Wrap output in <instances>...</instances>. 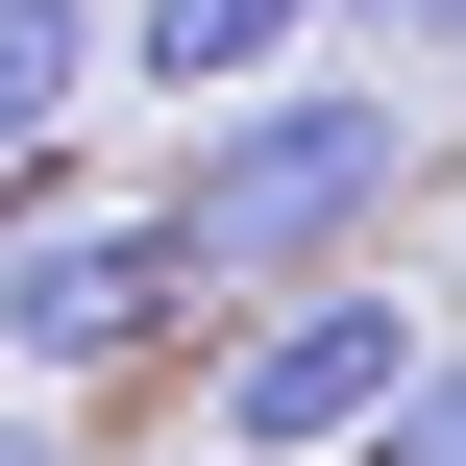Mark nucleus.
<instances>
[{
	"label": "nucleus",
	"mask_w": 466,
	"mask_h": 466,
	"mask_svg": "<svg viewBox=\"0 0 466 466\" xmlns=\"http://www.w3.org/2000/svg\"><path fill=\"white\" fill-rule=\"evenodd\" d=\"M172 466H221V442H172Z\"/></svg>",
	"instance_id": "10"
},
{
	"label": "nucleus",
	"mask_w": 466,
	"mask_h": 466,
	"mask_svg": "<svg viewBox=\"0 0 466 466\" xmlns=\"http://www.w3.org/2000/svg\"><path fill=\"white\" fill-rule=\"evenodd\" d=\"M295 49H344V25L319 0H123V74L147 98H270Z\"/></svg>",
	"instance_id": "4"
},
{
	"label": "nucleus",
	"mask_w": 466,
	"mask_h": 466,
	"mask_svg": "<svg viewBox=\"0 0 466 466\" xmlns=\"http://www.w3.org/2000/svg\"><path fill=\"white\" fill-rule=\"evenodd\" d=\"M418 344H442V319L393 295V246H369V270H295V295H246V319L197 344V442L221 466H344Z\"/></svg>",
	"instance_id": "2"
},
{
	"label": "nucleus",
	"mask_w": 466,
	"mask_h": 466,
	"mask_svg": "<svg viewBox=\"0 0 466 466\" xmlns=\"http://www.w3.org/2000/svg\"><path fill=\"white\" fill-rule=\"evenodd\" d=\"M123 74V25L98 0H0V147H74V98Z\"/></svg>",
	"instance_id": "5"
},
{
	"label": "nucleus",
	"mask_w": 466,
	"mask_h": 466,
	"mask_svg": "<svg viewBox=\"0 0 466 466\" xmlns=\"http://www.w3.org/2000/svg\"><path fill=\"white\" fill-rule=\"evenodd\" d=\"M0 466H74V418H49V393H0Z\"/></svg>",
	"instance_id": "8"
},
{
	"label": "nucleus",
	"mask_w": 466,
	"mask_h": 466,
	"mask_svg": "<svg viewBox=\"0 0 466 466\" xmlns=\"http://www.w3.org/2000/svg\"><path fill=\"white\" fill-rule=\"evenodd\" d=\"M393 74H418V98H466V0H418V49H393Z\"/></svg>",
	"instance_id": "7"
},
{
	"label": "nucleus",
	"mask_w": 466,
	"mask_h": 466,
	"mask_svg": "<svg viewBox=\"0 0 466 466\" xmlns=\"http://www.w3.org/2000/svg\"><path fill=\"white\" fill-rule=\"evenodd\" d=\"M344 466H466V319H442V344H418V369H393V418H369V442H344Z\"/></svg>",
	"instance_id": "6"
},
{
	"label": "nucleus",
	"mask_w": 466,
	"mask_h": 466,
	"mask_svg": "<svg viewBox=\"0 0 466 466\" xmlns=\"http://www.w3.org/2000/svg\"><path fill=\"white\" fill-rule=\"evenodd\" d=\"M319 25H344V49H418V0H319Z\"/></svg>",
	"instance_id": "9"
},
{
	"label": "nucleus",
	"mask_w": 466,
	"mask_h": 466,
	"mask_svg": "<svg viewBox=\"0 0 466 466\" xmlns=\"http://www.w3.org/2000/svg\"><path fill=\"white\" fill-rule=\"evenodd\" d=\"M418 172H442V98H418L393 49H295L270 98H197V147H172L147 197H172V246H197L221 295H295V270H369V246L418 221Z\"/></svg>",
	"instance_id": "1"
},
{
	"label": "nucleus",
	"mask_w": 466,
	"mask_h": 466,
	"mask_svg": "<svg viewBox=\"0 0 466 466\" xmlns=\"http://www.w3.org/2000/svg\"><path fill=\"white\" fill-rule=\"evenodd\" d=\"M197 246H172V197H49L25 246H0V393H98V369H147V344H197Z\"/></svg>",
	"instance_id": "3"
}]
</instances>
